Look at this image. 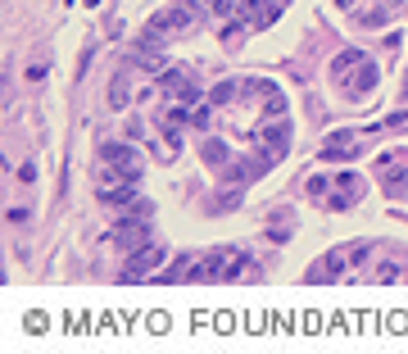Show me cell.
Listing matches in <instances>:
<instances>
[{
    "instance_id": "obj_1",
    "label": "cell",
    "mask_w": 408,
    "mask_h": 354,
    "mask_svg": "<svg viewBox=\"0 0 408 354\" xmlns=\"http://www.w3.org/2000/svg\"><path fill=\"white\" fill-rule=\"evenodd\" d=\"M200 19L204 14L191 10V0H186V5H172V10H163V14L150 19V37H182V32H191Z\"/></svg>"
},
{
    "instance_id": "obj_2",
    "label": "cell",
    "mask_w": 408,
    "mask_h": 354,
    "mask_svg": "<svg viewBox=\"0 0 408 354\" xmlns=\"http://www.w3.org/2000/svg\"><path fill=\"white\" fill-rule=\"evenodd\" d=\"M236 264H249V259L241 255V250H218V255L204 259L191 277H200V282H227V277H236Z\"/></svg>"
},
{
    "instance_id": "obj_3",
    "label": "cell",
    "mask_w": 408,
    "mask_h": 354,
    "mask_svg": "<svg viewBox=\"0 0 408 354\" xmlns=\"http://www.w3.org/2000/svg\"><path fill=\"white\" fill-rule=\"evenodd\" d=\"M100 159H105L109 168L119 173V177H127V182L141 173V155H136V146H123V141H109L105 150H100Z\"/></svg>"
},
{
    "instance_id": "obj_4",
    "label": "cell",
    "mask_w": 408,
    "mask_h": 354,
    "mask_svg": "<svg viewBox=\"0 0 408 354\" xmlns=\"http://www.w3.org/2000/svg\"><path fill=\"white\" fill-rule=\"evenodd\" d=\"M154 264H163V246H154V241H145V246H136L127 255V273H123V277H145V273L154 268Z\"/></svg>"
},
{
    "instance_id": "obj_5",
    "label": "cell",
    "mask_w": 408,
    "mask_h": 354,
    "mask_svg": "<svg viewBox=\"0 0 408 354\" xmlns=\"http://www.w3.org/2000/svg\"><path fill=\"white\" fill-rule=\"evenodd\" d=\"M163 91H168L172 100H200V86L191 82V73H182V68H163Z\"/></svg>"
},
{
    "instance_id": "obj_6",
    "label": "cell",
    "mask_w": 408,
    "mask_h": 354,
    "mask_svg": "<svg viewBox=\"0 0 408 354\" xmlns=\"http://www.w3.org/2000/svg\"><path fill=\"white\" fill-rule=\"evenodd\" d=\"M127 64H132V68H141V73H163V68H168V55H163L159 46L145 41V46H136V50L127 55Z\"/></svg>"
},
{
    "instance_id": "obj_7",
    "label": "cell",
    "mask_w": 408,
    "mask_h": 354,
    "mask_svg": "<svg viewBox=\"0 0 408 354\" xmlns=\"http://www.w3.org/2000/svg\"><path fill=\"white\" fill-rule=\"evenodd\" d=\"M145 232H150V227H145V218H123L119 227H114V246H123V250H136V246H145Z\"/></svg>"
},
{
    "instance_id": "obj_8",
    "label": "cell",
    "mask_w": 408,
    "mask_h": 354,
    "mask_svg": "<svg viewBox=\"0 0 408 354\" xmlns=\"http://www.w3.org/2000/svg\"><path fill=\"white\" fill-rule=\"evenodd\" d=\"M376 77H381V73H376V64H367V59H363V64H358V73H354V82H345V86H349V96H354V100H363L367 91L376 86Z\"/></svg>"
},
{
    "instance_id": "obj_9",
    "label": "cell",
    "mask_w": 408,
    "mask_h": 354,
    "mask_svg": "<svg viewBox=\"0 0 408 354\" xmlns=\"http://www.w3.org/2000/svg\"><path fill=\"white\" fill-rule=\"evenodd\" d=\"M127 96H132V91H127V77H114V86H109V109H123V105H127Z\"/></svg>"
},
{
    "instance_id": "obj_10",
    "label": "cell",
    "mask_w": 408,
    "mask_h": 354,
    "mask_svg": "<svg viewBox=\"0 0 408 354\" xmlns=\"http://www.w3.org/2000/svg\"><path fill=\"white\" fill-rule=\"evenodd\" d=\"M223 159H227L223 141H204V164H209V168H223Z\"/></svg>"
},
{
    "instance_id": "obj_11",
    "label": "cell",
    "mask_w": 408,
    "mask_h": 354,
    "mask_svg": "<svg viewBox=\"0 0 408 354\" xmlns=\"http://www.w3.org/2000/svg\"><path fill=\"white\" fill-rule=\"evenodd\" d=\"M354 64H363V55H358V50H345L340 59L332 64V73H336V77H345V68H354Z\"/></svg>"
},
{
    "instance_id": "obj_12",
    "label": "cell",
    "mask_w": 408,
    "mask_h": 354,
    "mask_svg": "<svg viewBox=\"0 0 408 354\" xmlns=\"http://www.w3.org/2000/svg\"><path fill=\"white\" fill-rule=\"evenodd\" d=\"M336 186H340V191H349V200H358V191H363V182H358L354 173H340V182H336Z\"/></svg>"
},
{
    "instance_id": "obj_13",
    "label": "cell",
    "mask_w": 408,
    "mask_h": 354,
    "mask_svg": "<svg viewBox=\"0 0 408 354\" xmlns=\"http://www.w3.org/2000/svg\"><path fill=\"white\" fill-rule=\"evenodd\" d=\"M191 128H200V132L209 128V109H204V105H200V109H191Z\"/></svg>"
},
{
    "instance_id": "obj_14",
    "label": "cell",
    "mask_w": 408,
    "mask_h": 354,
    "mask_svg": "<svg viewBox=\"0 0 408 354\" xmlns=\"http://www.w3.org/2000/svg\"><path fill=\"white\" fill-rule=\"evenodd\" d=\"M367 255H372V246H367V241H363V246H354V250H349V264H363Z\"/></svg>"
},
{
    "instance_id": "obj_15",
    "label": "cell",
    "mask_w": 408,
    "mask_h": 354,
    "mask_svg": "<svg viewBox=\"0 0 408 354\" xmlns=\"http://www.w3.org/2000/svg\"><path fill=\"white\" fill-rule=\"evenodd\" d=\"M236 10V0H214V14H232Z\"/></svg>"
}]
</instances>
